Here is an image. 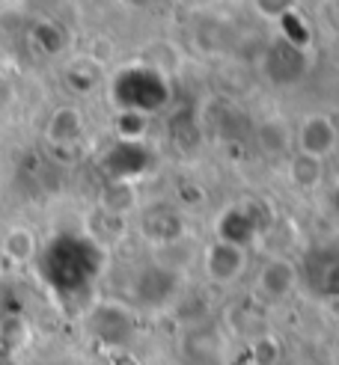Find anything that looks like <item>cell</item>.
I'll use <instances>...</instances> for the list:
<instances>
[{"label": "cell", "instance_id": "1", "mask_svg": "<svg viewBox=\"0 0 339 365\" xmlns=\"http://www.w3.org/2000/svg\"><path fill=\"white\" fill-rule=\"evenodd\" d=\"M42 277L63 297L81 294L101 270V250L81 235H60L42 252Z\"/></svg>", "mask_w": 339, "mask_h": 365}, {"label": "cell", "instance_id": "2", "mask_svg": "<svg viewBox=\"0 0 339 365\" xmlns=\"http://www.w3.org/2000/svg\"><path fill=\"white\" fill-rule=\"evenodd\" d=\"M167 83L164 78L152 68H128L116 78L113 96L119 101V107L131 113H146V110H158L161 104L167 101Z\"/></svg>", "mask_w": 339, "mask_h": 365}, {"label": "cell", "instance_id": "3", "mask_svg": "<svg viewBox=\"0 0 339 365\" xmlns=\"http://www.w3.org/2000/svg\"><path fill=\"white\" fill-rule=\"evenodd\" d=\"M298 143H300V155L321 160L336 145V128L328 116H310L300 125Z\"/></svg>", "mask_w": 339, "mask_h": 365}, {"label": "cell", "instance_id": "4", "mask_svg": "<svg viewBox=\"0 0 339 365\" xmlns=\"http://www.w3.org/2000/svg\"><path fill=\"white\" fill-rule=\"evenodd\" d=\"M206 267H208V277L214 282H229L236 279L241 267H244V252L241 247H232V244H214L206 255Z\"/></svg>", "mask_w": 339, "mask_h": 365}, {"label": "cell", "instance_id": "5", "mask_svg": "<svg viewBox=\"0 0 339 365\" xmlns=\"http://www.w3.org/2000/svg\"><path fill=\"white\" fill-rule=\"evenodd\" d=\"M292 282H295V270H292V264H285V262H271L265 267V273H262V288L268 291V294H285V291L292 288Z\"/></svg>", "mask_w": 339, "mask_h": 365}, {"label": "cell", "instance_id": "6", "mask_svg": "<svg viewBox=\"0 0 339 365\" xmlns=\"http://www.w3.org/2000/svg\"><path fill=\"white\" fill-rule=\"evenodd\" d=\"M315 288L328 297H339V259L321 262V273L315 277Z\"/></svg>", "mask_w": 339, "mask_h": 365}, {"label": "cell", "instance_id": "7", "mask_svg": "<svg viewBox=\"0 0 339 365\" xmlns=\"http://www.w3.org/2000/svg\"><path fill=\"white\" fill-rule=\"evenodd\" d=\"M292 173H295V181H298V185H307V187H310V185H315V178H318V173H321V160L300 155V158H295Z\"/></svg>", "mask_w": 339, "mask_h": 365}, {"label": "cell", "instance_id": "8", "mask_svg": "<svg viewBox=\"0 0 339 365\" xmlns=\"http://www.w3.org/2000/svg\"><path fill=\"white\" fill-rule=\"evenodd\" d=\"M289 6H292V0H259V9L265 15H280V12H285Z\"/></svg>", "mask_w": 339, "mask_h": 365}, {"label": "cell", "instance_id": "9", "mask_svg": "<svg viewBox=\"0 0 339 365\" xmlns=\"http://www.w3.org/2000/svg\"><path fill=\"white\" fill-rule=\"evenodd\" d=\"M0 365H15V359H12L6 351H0Z\"/></svg>", "mask_w": 339, "mask_h": 365}, {"label": "cell", "instance_id": "10", "mask_svg": "<svg viewBox=\"0 0 339 365\" xmlns=\"http://www.w3.org/2000/svg\"><path fill=\"white\" fill-rule=\"evenodd\" d=\"M128 4H134V6H143V4H149V0H128Z\"/></svg>", "mask_w": 339, "mask_h": 365}, {"label": "cell", "instance_id": "11", "mask_svg": "<svg viewBox=\"0 0 339 365\" xmlns=\"http://www.w3.org/2000/svg\"><path fill=\"white\" fill-rule=\"evenodd\" d=\"M333 205H336V214H339V193H336V199H333Z\"/></svg>", "mask_w": 339, "mask_h": 365}]
</instances>
